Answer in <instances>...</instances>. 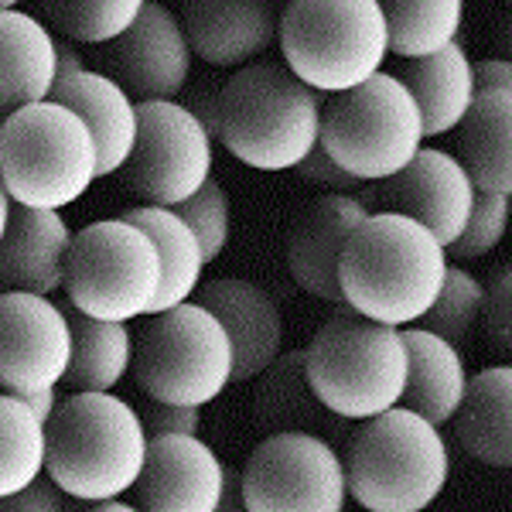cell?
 Returning <instances> with one entry per match:
<instances>
[{
	"label": "cell",
	"mask_w": 512,
	"mask_h": 512,
	"mask_svg": "<svg viewBox=\"0 0 512 512\" xmlns=\"http://www.w3.org/2000/svg\"><path fill=\"white\" fill-rule=\"evenodd\" d=\"M407 349V383H403L400 407L424 417L427 424L444 427L458 414L468 390V369L461 349L424 328H400Z\"/></svg>",
	"instance_id": "23"
},
{
	"label": "cell",
	"mask_w": 512,
	"mask_h": 512,
	"mask_svg": "<svg viewBox=\"0 0 512 512\" xmlns=\"http://www.w3.org/2000/svg\"><path fill=\"white\" fill-rule=\"evenodd\" d=\"M0 7H7V4H0Z\"/></svg>",
	"instance_id": "46"
},
{
	"label": "cell",
	"mask_w": 512,
	"mask_h": 512,
	"mask_svg": "<svg viewBox=\"0 0 512 512\" xmlns=\"http://www.w3.org/2000/svg\"><path fill=\"white\" fill-rule=\"evenodd\" d=\"M171 212L195 233L205 256V267L216 263L229 243V195L219 185V178H209L188 202L175 205Z\"/></svg>",
	"instance_id": "34"
},
{
	"label": "cell",
	"mask_w": 512,
	"mask_h": 512,
	"mask_svg": "<svg viewBox=\"0 0 512 512\" xmlns=\"http://www.w3.org/2000/svg\"><path fill=\"white\" fill-rule=\"evenodd\" d=\"M321 96L284 65L256 62L219 89L216 140L253 171H294L318 147Z\"/></svg>",
	"instance_id": "3"
},
{
	"label": "cell",
	"mask_w": 512,
	"mask_h": 512,
	"mask_svg": "<svg viewBox=\"0 0 512 512\" xmlns=\"http://www.w3.org/2000/svg\"><path fill=\"white\" fill-rule=\"evenodd\" d=\"M472 79H475V93H499V89H509L512 93V65L506 59L472 62Z\"/></svg>",
	"instance_id": "40"
},
{
	"label": "cell",
	"mask_w": 512,
	"mask_h": 512,
	"mask_svg": "<svg viewBox=\"0 0 512 512\" xmlns=\"http://www.w3.org/2000/svg\"><path fill=\"white\" fill-rule=\"evenodd\" d=\"M82 512H140L137 506H127V502L113 499V502H93V506H86Z\"/></svg>",
	"instance_id": "44"
},
{
	"label": "cell",
	"mask_w": 512,
	"mask_h": 512,
	"mask_svg": "<svg viewBox=\"0 0 512 512\" xmlns=\"http://www.w3.org/2000/svg\"><path fill=\"white\" fill-rule=\"evenodd\" d=\"M69 308L96 321H137L151 315L161 287V260L151 236L130 222L103 219L72 236L65 263Z\"/></svg>",
	"instance_id": "10"
},
{
	"label": "cell",
	"mask_w": 512,
	"mask_h": 512,
	"mask_svg": "<svg viewBox=\"0 0 512 512\" xmlns=\"http://www.w3.org/2000/svg\"><path fill=\"white\" fill-rule=\"evenodd\" d=\"M304 373L328 414L362 424L400 407L407 349L396 328L345 311L328 318L311 338L304 349Z\"/></svg>",
	"instance_id": "6"
},
{
	"label": "cell",
	"mask_w": 512,
	"mask_h": 512,
	"mask_svg": "<svg viewBox=\"0 0 512 512\" xmlns=\"http://www.w3.org/2000/svg\"><path fill=\"white\" fill-rule=\"evenodd\" d=\"M72 229L59 212H38L14 205L7 233L0 239V294L48 297L65 284V263L72 250Z\"/></svg>",
	"instance_id": "20"
},
{
	"label": "cell",
	"mask_w": 512,
	"mask_h": 512,
	"mask_svg": "<svg viewBox=\"0 0 512 512\" xmlns=\"http://www.w3.org/2000/svg\"><path fill=\"white\" fill-rule=\"evenodd\" d=\"M72 332V355L62 383L69 393H113L134 362V335L123 321H96L62 308Z\"/></svg>",
	"instance_id": "28"
},
{
	"label": "cell",
	"mask_w": 512,
	"mask_h": 512,
	"mask_svg": "<svg viewBox=\"0 0 512 512\" xmlns=\"http://www.w3.org/2000/svg\"><path fill=\"white\" fill-rule=\"evenodd\" d=\"M362 219H366V209L355 195H321L297 219L291 243H287V270L304 294L345 308L338 267H342V253L352 233L362 226Z\"/></svg>",
	"instance_id": "18"
},
{
	"label": "cell",
	"mask_w": 512,
	"mask_h": 512,
	"mask_svg": "<svg viewBox=\"0 0 512 512\" xmlns=\"http://www.w3.org/2000/svg\"><path fill=\"white\" fill-rule=\"evenodd\" d=\"M509 229V198L502 195H485V192H475V205H472V216H468L465 229L461 236L454 239L448 246V256L454 260H478V256L492 253L495 246L502 243Z\"/></svg>",
	"instance_id": "35"
},
{
	"label": "cell",
	"mask_w": 512,
	"mask_h": 512,
	"mask_svg": "<svg viewBox=\"0 0 512 512\" xmlns=\"http://www.w3.org/2000/svg\"><path fill=\"white\" fill-rule=\"evenodd\" d=\"M396 79L417 103L424 140L458 130V123L465 120L468 106L475 99L472 59H468L465 45H458V41L441 48L431 59L407 62L396 72Z\"/></svg>",
	"instance_id": "25"
},
{
	"label": "cell",
	"mask_w": 512,
	"mask_h": 512,
	"mask_svg": "<svg viewBox=\"0 0 512 512\" xmlns=\"http://www.w3.org/2000/svg\"><path fill=\"white\" fill-rule=\"evenodd\" d=\"M147 431L137 407L117 393H69L45 424V475L62 495L113 502L137 485Z\"/></svg>",
	"instance_id": "2"
},
{
	"label": "cell",
	"mask_w": 512,
	"mask_h": 512,
	"mask_svg": "<svg viewBox=\"0 0 512 512\" xmlns=\"http://www.w3.org/2000/svg\"><path fill=\"white\" fill-rule=\"evenodd\" d=\"M79 72H86L82 55L69 45V41H55V82H65V79L79 76Z\"/></svg>",
	"instance_id": "41"
},
{
	"label": "cell",
	"mask_w": 512,
	"mask_h": 512,
	"mask_svg": "<svg viewBox=\"0 0 512 512\" xmlns=\"http://www.w3.org/2000/svg\"><path fill=\"white\" fill-rule=\"evenodd\" d=\"M226 485L229 468L202 437H147L144 472L134 485L140 512H216Z\"/></svg>",
	"instance_id": "16"
},
{
	"label": "cell",
	"mask_w": 512,
	"mask_h": 512,
	"mask_svg": "<svg viewBox=\"0 0 512 512\" xmlns=\"http://www.w3.org/2000/svg\"><path fill=\"white\" fill-rule=\"evenodd\" d=\"M239 495L246 512H342V454L318 434H267L246 458Z\"/></svg>",
	"instance_id": "11"
},
{
	"label": "cell",
	"mask_w": 512,
	"mask_h": 512,
	"mask_svg": "<svg viewBox=\"0 0 512 512\" xmlns=\"http://www.w3.org/2000/svg\"><path fill=\"white\" fill-rule=\"evenodd\" d=\"M11 212H14V202L11 195L4 192V185H0V239L7 233V222H11Z\"/></svg>",
	"instance_id": "45"
},
{
	"label": "cell",
	"mask_w": 512,
	"mask_h": 512,
	"mask_svg": "<svg viewBox=\"0 0 512 512\" xmlns=\"http://www.w3.org/2000/svg\"><path fill=\"white\" fill-rule=\"evenodd\" d=\"M103 62V76L117 82L130 99L164 103L185 89L188 72H192V48L171 7L144 4L127 35L106 45Z\"/></svg>",
	"instance_id": "15"
},
{
	"label": "cell",
	"mask_w": 512,
	"mask_h": 512,
	"mask_svg": "<svg viewBox=\"0 0 512 512\" xmlns=\"http://www.w3.org/2000/svg\"><path fill=\"white\" fill-rule=\"evenodd\" d=\"M256 386V420L267 427L270 434L304 431L311 434L328 414L311 393L308 373H304V349L280 352L274 366H267Z\"/></svg>",
	"instance_id": "29"
},
{
	"label": "cell",
	"mask_w": 512,
	"mask_h": 512,
	"mask_svg": "<svg viewBox=\"0 0 512 512\" xmlns=\"http://www.w3.org/2000/svg\"><path fill=\"white\" fill-rule=\"evenodd\" d=\"M454 437L478 465H512V369L489 366L468 376V390L454 414Z\"/></svg>",
	"instance_id": "26"
},
{
	"label": "cell",
	"mask_w": 512,
	"mask_h": 512,
	"mask_svg": "<svg viewBox=\"0 0 512 512\" xmlns=\"http://www.w3.org/2000/svg\"><path fill=\"white\" fill-rule=\"evenodd\" d=\"M96 181V144L59 103H38L0 123V185L14 205L59 212Z\"/></svg>",
	"instance_id": "7"
},
{
	"label": "cell",
	"mask_w": 512,
	"mask_h": 512,
	"mask_svg": "<svg viewBox=\"0 0 512 512\" xmlns=\"http://www.w3.org/2000/svg\"><path fill=\"white\" fill-rule=\"evenodd\" d=\"M482 297V315H478V325L485 328V338L492 342V349L509 359L512 352V270L509 263H502L492 274Z\"/></svg>",
	"instance_id": "36"
},
{
	"label": "cell",
	"mask_w": 512,
	"mask_h": 512,
	"mask_svg": "<svg viewBox=\"0 0 512 512\" xmlns=\"http://www.w3.org/2000/svg\"><path fill=\"white\" fill-rule=\"evenodd\" d=\"M123 181L154 209H175L212 178V137L175 99L137 103V140Z\"/></svg>",
	"instance_id": "12"
},
{
	"label": "cell",
	"mask_w": 512,
	"mask_h": 512,
	"mask_svg": "<svg viewBox=\"0 0 512 512\" xmlns=\"http://www.w3.org/2000/svg\"><path fill=\"white\" fill-rule=\"evenodd\" d=\"M130 366L147 400L202 410L233 383V345L202 304L188 301L147 315Z\"/></svg>",
	"instance_id": "9"
},
{
	"label": "cell",
	"mask_w": 512,
	"mask_h": 512,
	"mask_svg": "<svg viewBox=\"0 0 512 512\" xmlns=\"http://www.w3.org/2000/svg\"><path fill=\"white\" fill-rule=\"evenodd\" d=\"M0 512H65V502H62V492L55 489L45 475V478H38V482H31L28 489L0 499Z\"/></svg>",
	"instance_id": "39"
},
{
	"label": "cell",
	"mask_w": 512,
	"mask_h": 512,
	"mask_svg": "<svg viewBox=\"0 0 512 512\" xmlns=\"http://www.w3.org/2000/svg\"><path fill=\"white\" fill-rule=\"evenodd\" d=\"M48 103H59L86 123L96 144V178H110L123 171L137 140V103L103 72H79V76L55 82Z\"/></svg>",
	"instance_id": "21"
},
{
	"label": "cell",
	"mask_w": 512,
	"mask_h": 512,
	"mask_svg": "<svg viewBox=\"0 0 512 512\" xmlns=\"http://www.w3.org/2000/svg\"><path fill=\"white\" fill-rule=\"evenodd\" d=\"M55 86V38L35 14L0 7V117L48 103Z\"/></svg>",
	"instance_id": "22"
},
{
	"label": "cell",
	"mask_w": 512,
	"mask_h": 512,
	"mask_svg": "<svg viewBox=\"0 0 512 512\" xmlns=\"http://www.w3.org/2000/svg\"><path fill=\"white\" fill-rule=\"evenodd\" d=\"M482 297H485L482 280L468 274L465 267H448L441 294L427 308V315L420 318L417 328H424V332H431L437 338H444L448 345H454V349H461L478 328Z\"/></svg>",
	"instance_id": "33"
},
{
	"label": "cell",
	"mask_w": 512,
	"mask_h": 512,
	"mask_svg": "<svg viewBox=\"0 0 512 512\" xmlns=\"http://www.w3.org/2000/svg\"><path fill=\"white\" fill-rule=\"evenodd\" d=\"M24 403H28L31 414H35L41 424H48V417H52L55 407H59V396H55V390H45V393H35V396H24Z\"/></svg>",
	"instance_id": "42"
},
{
	"label": "cell",
	"mask_w": 512,
	"mask_h": 512,
	"mask_svg": "<svg viewBox=\"0 0 512 512\" xmlns=\"http://www.w3.org/2000/svg\"><path fill=\"white\" fill-rule=\"evenodd\" d=\"M120 219L144 229V233L151 236L154 250H158L161 287L151 304V315H161V311H171V308H178V304L192 301L195 291L202 287V270H205L202 246H198L192 229H188L171 209H154V205L127 209V212H120Z\"/></svg>",
	"instance_id": "27"
},
{
	"label": "cell",
	"mask_w": 512,
	"mask_h": 512,
	"mask_svg": "<svg viewBox=\"0 0 512 512\" xmlns=\"http://www.w3.org/2000/svg\"><path fill=\"white\" fill-rule=\"evenodd\" d=\"M342 468L345 489L366 512H424L448 485L451 454L434 424L393 407L362 420Z\"/></svg>",
	"instance_id": "4"
},
{
	"label": "cell",
	"mask_w": 512,
	"mask_h": 512,
	"mask_svg": "<svg viewBox=\"0 0 512 512\" xmlns=\"http://www.w3.org/2000/svg\"><path fill=\"white\" fill-rule=\"evenodd\" d=\"M355 198L366 216H403L424 226L448 250L472 216L475 185L448 151L420 147L407 168L366 185Z\"/></svg>",
	"instance_id": "13"
},
{
	"label": "cell",
	"mask_w": 512,
	"mask_h": 512,
	"mask_svg": "<svg viewBox=\"0 0 512 512\" xmlns=\"http://www.w3.org/2000/svg\"><path fill=\"white\" fill-rule=\"evenodd\" d=\"M318 147L362 185L393 178L424 147L417 103L400 79L379 72L349 93L321 99Z\"/></svg>",
	"instance_id": "8"
},
{
	"label": "cell",
	"mask_w": 512,
	"mask_h": 512,
	"mask_svg": "<svg viewBox=\"0 0 512 512\" xmlns=\"http://www.w3.org/2000/svg\"><path fill=\"white\" fill-rule=\"evenodd\" d=\"M140 424H144L147 437L158 434H192L198 437V427H202V410L195 407H168V403H147L144 414H140Z\"/></svg>",
	"instance_id": "37"
},
{
	"label": "cell",
	"mask_w": 512,
	"mask_h": 512,
	"mask_svg": "<svg viewBox=\"0 0 512 512\" xmlns=\"http://www.w3.org/2000/svg\"><path fill=\"white\" fill-rule=\"evenodd\" d=\"M72 332L62 304L38 294H0V393L35 396L65 379Z\"/></svg>",
	"instance_id": "14"
},
{
	"label": "cell",
	"mask_w": 512,
	"mask_h": 512,
	"mask_svg": "<svg viewBox=\"0 0 512 512\" xmlns=\"http://www.w3.org/2000/svg\"><path fill=\"white\" fill-rule=\"evenodd\" d=\"M45 475V424L21 396L0 393V499Z\"/></svg>",
	"instance_id": "31"
},
{
	"label": "cell",
	"mask_w": 512,
	"mask_h": 512,
	"mask_svg": "<svg viewBox=\"0 0 512 512\" xmlns=\"http://www.w3.org/2000/svg\"><path fill=\"white\" fill-rule=\"evenodd\" d=\"M297 175H301L308 185H315V188H325V195H352L355 188L362 185V181H355L352 175H345L338 164L328 158L321 147H315V151L308 154L301 164H297Z\"/></svg>",
	"instance_id": "38"
},
{
	"label": "cell",
	"mask_w": 512,
	"mask_h": 512,
	"mask_svg": "<svg viewBox=\"0 0 512 512\" xmlns=\"http://www.w3.org/2000/svg\"><path fill=\"white\" fill-rule=\"evenodd\" d=\"M458 164L475 192L512 195V93H475L458 123Z\"/></svg>",
	"instance_id": "24"
},
{
	"label": "cell",
	"mask_w": 512,
	"mask_h": 512,
	"mask_svg": "<svg viewBox=\"0 0 512 512\" xmlns=\"http://www.w3.org/2000/svg\"><path fill=\"white\" fill-rule=\"evenodd\" d=\"M448 253L424 226L403 216H366L338 267L352 315L386 328H414L448 277Z\"/></svg>",
	"instance_id": "1"
},
{
	"label": "cell",
	"mask_w": 512,
	"mask_h": 512,
	"mask_svg": "<svg viewBox=\"0 0 512 512\" xmlns=\"http://www.w3.org/2000/svg\"><path fill=\"white\" fill-rule=\"evenodd\" d=\"M379 7L386 21V48L403 62L431 59L454 45L465 21V7L458 0H390Z\"/></svg>",
	"instance_id": "30"
},
{
	"label": "cell",
	"mask_w": 512,
	"mask_h": 512,
	"mask_svg": "<svg viewBox=\"0 0 512 512\" xmlns=\"http://www.w3.org/2000/svg\"><path fill=\"white\" fill-rule=\"evenodd\" d=\"M212 318L226 328L233 345V383H250L274 366L284 349V318L277 301L253 280L219 277L198 287V301Z\"/></svg>",
	"instance_id": "17"
},
{
	"label": "cell",
	"mask_w": 512,
	"mask_h": 512,
	"mask_svg": "<svg viewBox=\"0 0 512 512\" xmlns=\"http://www.w3.org/2000/svg\"><path fill=\"white\" fill-rule=\"evenodd\" d=\"M277 38L284 69L318 96L362 86L390 55L376 0H294L280 14Z\"/></svg>",
	"instance_id": "5"
},
{
	"label": "cell",
	"mask_w": 512,
	"mask_h": 512,
	"mask_svg": "<svg viewBox=\"0 0 512 512\" xmlns=\"http://www.w3.org/2000/svg\"><path fill=\"white\" fill-rule=\"evenodd\" d=\"M144 4L140 0H59V4H41L59 35L76 45H113L127 35L130 24L140 18Z\"/></svg>",
	"instance_id": "32"
},
{
	"label": "cell",
	"mask_w": 512,
	"mask_h": 512,
	"mask_svg": "<svg viewBox=\"0 0 512 512\" xmlns=\"http://www.w3.org/2000/svg\"><path fill=\"white\" fill-rule=\"evenodd\" d=\"M181 31L192 55L216 69L260 59L277 38V11L260 0H195L181 4Z\"/></svg>",
	"instance_id": "19"
},
{
	"label": "cell",
	"mask_w": 512,
	"mask_h": 512,
	"mask_svg": "<svg viewBox=\"0 0 512 512\" xmlns=\"http://www.w3.org/2000/svg\"><path fill=\"white\" fill-rule=\"evenodd\" d=\"M216 512H246L243 506V495H239V475L229 472V485H226V495H222L219 509Z\"/></svg>",
	"instance_id": "43"
}]
</instances>
